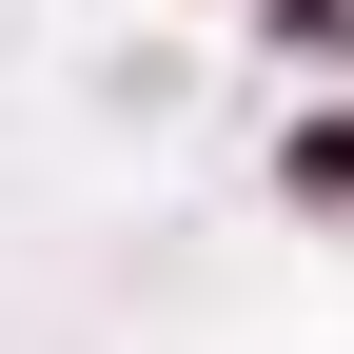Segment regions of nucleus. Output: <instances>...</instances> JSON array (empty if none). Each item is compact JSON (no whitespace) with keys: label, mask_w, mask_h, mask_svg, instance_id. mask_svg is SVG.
<instances>
[{"label":"nucleus","mask_w":354,"mask_h":354,"mask_svg":"<svg viewBox=\"0 0 354 354\" xmlns=\"http://www.w3.org/2000/svg\"><path fill=\"white\" fill-rule=\"evenodd\" d=\"M276 20V59H315V79H354V0H256Z\"/></svg>","instance_id":"f257e3e1"},{"label":"nucleus","mask_w":354,"mask_h":354,"mask_svg":"<svg viewBox=\"0 0 354 354\" xmlns=\"http://www.w3.org/2000/svg\"><path fill=\"white\" fill-rule=\"evenodd\" d=\"M276 177H295L315 216H354V118H295V158H276Z\"/></svg>","instance_id":"f03ea898"}]
</instances>
